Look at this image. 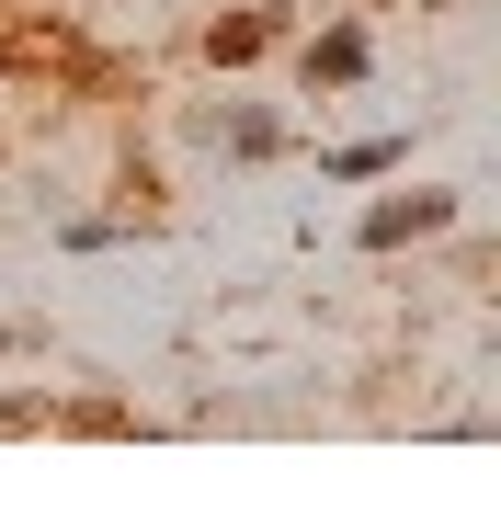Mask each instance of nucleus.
Returning a JSON list of instances; mask_svg holds the SVG:
<instances>
[{
  "label": "nucleus",
  "instance_id": "obj_4",
  "mask_svg": "<svg viewBox=\"0 0 501 512\" xmlns=\"http://www.w3.org/2000/svg\"><path fill=\"white\" fill-rule=\"evenodd\" d=\"M262 46H274V12H228V23H205V57H217V69H251Z\"/></svg>",
  "mask_w": 501,
  "mask_h": 512
},
{
  "label": "nucleus",
  "instance_id": "obj_3",
  "mask_svg": "<svg viewBox=\"0 0 501 512\" xmlns=\"http://www.w3.org/2000/svg\"><path fill=\"white\" fill-rule=\"evenodd\" d=\"M205 148H228V160H274V148H285V114H262V103L205 114Z\"/></svg>",
  "mask_w": 501,
  "mask_h": 512
},
{
  "label": "nucleus",
  "instance_id": "obj_5",
  "mask_svg": "<svg viewBox=\"0 0 501 512\" xmlns=\"http://www.w3.org/2000/svg\"><path fill=\"white\" fill-rule=\"evenodd\" d=\"M376 171H399V137H353V148H331V183H376Z\"/></svg>",
  "mask_w": 501,
  "mask_h": 512
},
{
  "label": "nucleus",
  "instance_id": "obj_1",
  "mask_svg": "<svg viewBox=\"0 0 501 512\" xmlns=\"http://www.w3.org/2000/svg\"><path fill=\"white\" fill-rule=\"evenodd\" d=\"M433 228H456V194H388V205H365V251H399V239H433Z\"/></svg>",
  "mask_w": 501,
  "mask_h": 512
},
{
  "label": "nucleus",
  "instance_id": "obj_2",
  "mask_svg": "<svg viewBox=\"0 0 501 512\" xmlns=\"http://www.w3.org/2000/svg\"><path fill=\"white\" fill-rule=\"evenodd\" d=\"M365 23H331V35H308V57H297V80L308 92H342V80H365Z\"/></svg>",
  "mask_w": 501,
  "mask_h": 512
},
{
  "label": "nucleus",
  "instance_id": "obj_6",
  "mask_svg": "<svg viewBox=\"0 0 501 512\" xmlns=\"http://www.w3.org/2000/svg\"><path fill=\"white\" fill-rule=\"evenodd\" d=\"M23 342H35V330H12V319H0V353H23Z\"/></svg>",
  "mask_w": 501,
  "mask_h": 512
}]
</instances>
